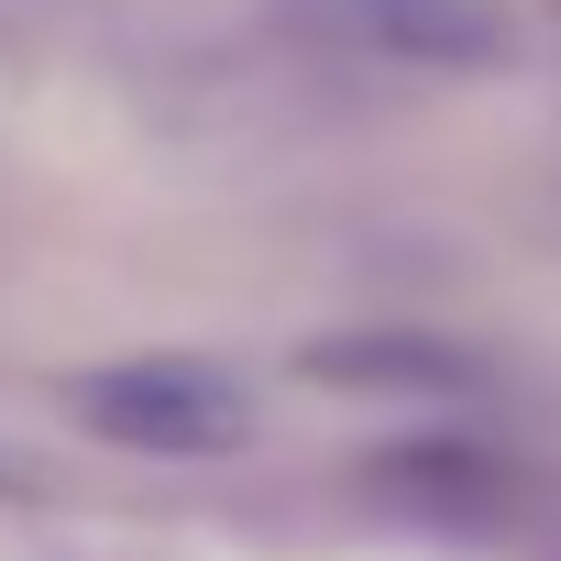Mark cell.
Masks as SVG:
<instances>
[{"label":"cell","instance_id":"obj_1","mask_svg":"<svg viewBox=\"0 0 561 561\" xmlns=\"http://www.w3.org/2000/svg\"><path fill=\"white\" fill-rule=\"evenodd\" d=\"M89 419H100V440H133V451H231L242 440V386L220 375V364H122V375H100L89 386Z\"/></svg>","mask_w":561,"mask_h":561}]
</instances>
